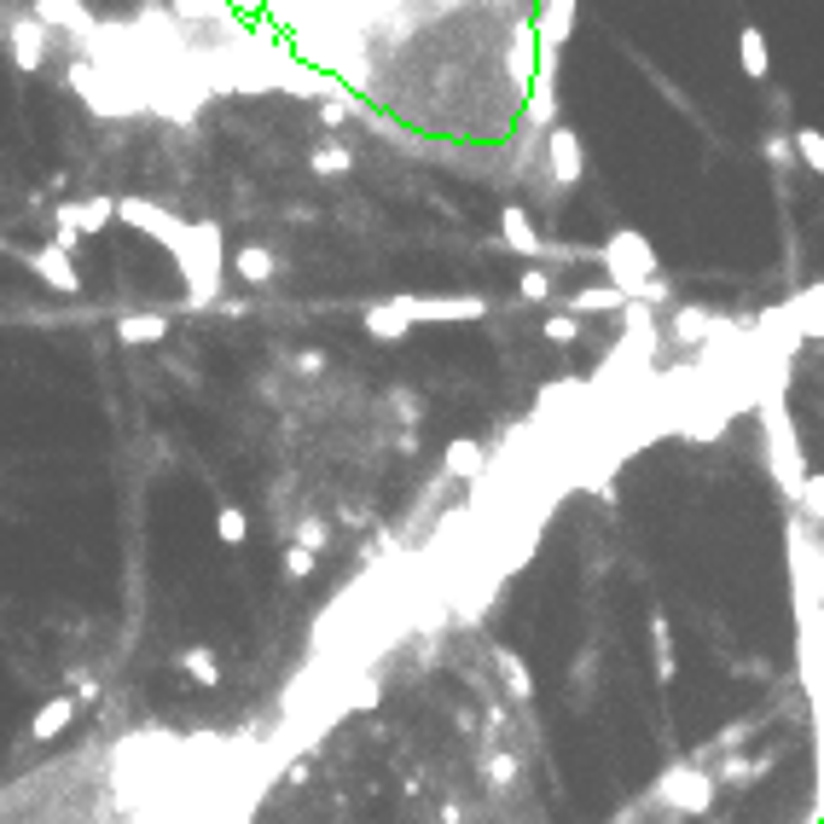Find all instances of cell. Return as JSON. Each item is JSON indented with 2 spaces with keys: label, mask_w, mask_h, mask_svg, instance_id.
Listing matches in <instances>:
<instances>
[{
  "label": "cell",
  "mask_w": 824,
  "mask_h": 824,
  "mask_svg": "<svg viewBox=\"0 0 824 824\" xmlns=\"http://www.w3.org/2000/svg\"><path fill=\"white\" fill-rule=\"evenodd\" d=\"M175 267H180V279H187V302L210 308L221 297V226L215 221H192L187 244L175 250Z\"/></svg>",
  "instance_id": "obj_1"
},
{
  "label": "cell",
  "mask_w": 824,
  "mask_h": 824,
  "mask_svg": "<svg viewBox=\"0 0 824 824\" xmlns=\"http://www.w3.org/2000/svg\"><path fill=\"white\" fill-rule=\"evenodd\" d=\"M599 261H604L610 285H622V291H627L633 302H645L650 279H656V250H650V238L638 233V226H615V233L604 238Z\"/></svg>",
  "instance_id": "obj_2"
},
{
  "label": "cell",
  "mask_w": 824,
  "mask_h": 824,
  "mask_svg": "<svg viewBox=\"0 0 824 824\" xmlns=\"http://www.w3.org/2000/svg\"><path fill=\"white\" fill-rule=\"evenodd\" d=\"M116 221L122 226H134V233H146L152 244H163V250H180L187 244V233H192V221H180V215H169L163 203H152V198H116Z\"/></svg>",
  "instance_id": "obj_3"
},
{
  "label": "cell",
  "mask_w": 824,
  "mask_h": 824,
  "mask_svg": "<svg viewBox=\"0 0 824 824\" xmlns=\"http://www.w3.org/2000/svg\"><path fill=\"white\" fill-rule=\"evenodd\" d=\"M396 308L412 325H470L488 320V297H396Z\"/></svg>",
  "instance_id": "obj_4"
},
{
  "label": "cell",
  "mask_w": 824,
  "mask_h": 824,
  "mask_svg": "<svg viewBox=\"0 0 824 824\" xmlns=\"http://www.w3.org/2000/svg\"><path fill=\"white\" fill-rule=\"evenodd\" d=\"M7 53H12V65L24 70V76H41V65L53 58V30L41 24V18H12Z\"/></svg>",
  "instance_id": "obj_5"
},
{
  "label": "cell",
  "mask_w": 824,
  "mask_h": 824,
  "mask_svg": "<svg viewBox=\"0 0 824 824\" xmlns=\"http://www.w3.org/2000/svg\"><path fill=\"white\" fill-rule=\"evenodd\" d=\"M714 778L709 772H697V767H673L662 784H656V801H668V808L679 813H709V801H714Z\"/></svg>",
  "instance_id": "obj_6"
},
{
  "label": "cell",
  "mask_w": 824,
  "mask_h": 824,
  "mask_svg": "<svg viewBox=\"0 0 824 824\" xmlns=\"http://www.w3.org/2000/svg\"><path fill=\"white\" fill-rule=\"evenodd\" d=\"M546 169H552V180H558V192H575V187H581V175H587L581 134H575V129H564V122L546 134Z\"/></svg>",
  "instance_id": "obj_7"
},
{
  "label": "cell",
  "mask_w": 824,
  "mask_h": 824,
  "mask_svg": "<svg viewBox=\"0 0 824 824\" xmlns=\"http://www.w3.org/2000/svg\"><path fill=\"white\" fill-rule=\"evenodd\" d=\"M53 221H58V226H76V233L93 238V233H105V226L116 221V198L99 192V198H88V203H58Z\"/></svg>",
  "instance_id": "obj_8"
},
{
  "label": "cell",
  "mask_w": 824,
  "mask_h": 824,
  "mask_svg": "<svg viewBox=\"0 0 824 824\" xmlns=\"http://www.w3.org/2000/svg\"><path fill=\"white\" fill-rule=\"evenodd\" d=\"M30 274H41V285H53V291H65V297L81 291V274L70 267L65 250H53V244H41V250L30 256Z\"/></svg>",
  "instance_id": "obj_9"
},
{
  "label": "cell",
  "mask_w": 824,
  "mask_h": 824,
  "mask_svg": "<svg viewBox=\"0 0 824 824\" xmlns=\"http://www.w3.org/2000/svg\"><path fill=\"white\" fill-rule=\"evenodd\" d=\"M30 18H41L47 30H70V35H81V41L93 35V18H88V7H81V0H35Z\"/></svg>",
  "instance_id": "obj_10"
},
{
  "label": "cell",
  "mask_w": 824,
  "mask_h": 824,
  "mask_svg": "<svg viewBox=\"0 0 824 824\" xmlns=\"http://www.w3.org/2000/svg\"><path fill=\"white\" fill-rule=\"evenodd\" d=\"M500 233H505V250H517V256H546V238L534 233L528 210H517V203H505V210H500Z\"/></svg>",
  "instance_id": "obj_11"
},
{
  "label": "cell",
  "mask_w": 824,
  "mask_h": 824,
  "mask_svg": "<svg viewBox=\"0 0 824 824\" xmlns=\"http://www.w3.org/2000/svg\"><path fill=\"white\" fill-rule=\"evenodd\" d=\"M70 720H76V697H47L30 720V737L35 744H53L58 732H70Z\"/></svg>",
  "instance_id": "obj_12"
},
{
  "label": "cell",
  "mask_w": 824,
  "mask_h": 824,
  "mask_svg": "<svg viewBox=\"0 0 824 824\" xmlns=\"http://www.w3.org/2000/svg\"><path fill=\"white\" fill-rule=\"evenodd\" d=\"M569 30H575V0H541V18H534L541 47H564Z\"/></svg>",
  "instance_id": "obj_13"
},
{
  "label": "cell",
  "mask_w": 824,
  "mask_h": 824,
  "mask_svg": "<svg viewBox=\"0 0 824 824\" xmlns=\"http://www.w3.org/2000/svg\"><path fill=\"white\" fill-rule=\"evenodd\" d=\"M737 65H744L749 81H767V70H772V47H767V35H760L755 24L737 30Z\"/></svg>",
  "instance_id": "obj_14"
},
{
  "label": "cell",
  "mask_w": 824,
  "mask_h": 824,
  "mask_svg": "<svg viewBox=\"0 0 824 824\" xmlns=\"http://www.w3.org/2000/svg\"><path fill=\"white\" fill-rule=\"evenodd\" d=\"M615 308H633L622 285H587V291L569 297V314H615Z\"/></svg>",
  "instance_id": "obj_15"
},
{
  "label": "cell",
  "mask_w": 824,
  "mask_h": 824,
  "mask_svg": "<svg viewBox=\"0 0 824 824\" xmlns=\"http://www.w3.org/2000/svg\"><path fill=\"white\" fill-rule=\"evenodd\" d=\"M442 465H447V477H465V482H477L482 470H488V453H482V442H470V436H459V442H447V453H442Z\"/></svg>",
  "instance_id": "obj_16"
},
{
  "label": "cell",
  "mask_w": 824,
  "mask_h": 824,
  "mask_svg": "<svg viewBox=\"0 0 824 824\" xmlns=\"http://www.w3.org/2000/svg\"><path fill=\"white\" fill-rule=\"evenodd\" d=\"M412 332V320L401 314L396 302H372L366 308V337H378V343H401Z\"/></svg>",
  "instance_id": "obj_17"
},
{
  "label": "cell",
  "mask_w": 824,
  "mask_h": 824,
  "mask_svg": "<svg viewBox=\"0 0 824 824\" xmlns=\"http://www.w3.org/2000/svg\"><path fill=\"white\" fill-rule=\"evenodd\" d=\"M493 668H500L505 691H511V703H528V697H534V673H528V662H523V656L500 645V650H493Z\"/></svg>",
  "instance_id": "obj_18"
},
{
  "label": "cell",
  "mask_w": 824,
  "mask_h": 824,
  "mask_svg": "<svg viewBox=\"0 0 824 824\" xmlns=\"http://www.w3.org/2000/svg\"><path fill=\"white\" fill-rule=\"evenodd\" d=\"M233 274H238L244 285H267V279L279 274V256L267 250V244H244V250L233 256Z\"/></svg>",
  "instance_id": "obj_19"
},
{
  "label": "cell",
  "mask_w": 824,
  "mask_h": 824,
  "mask_svg": "<svg viewBox=\"0 0 824 824\" xmlns=\"http://www.w3.org/2000/svg\"><path fill=\"white\" fill-rule=\"evenodd\" d=\"M650 650H656V679H662V686H673L679 662H673V627H668L662 610H650Z\"/></svg>",
  "instance_id": "obj_20"
},
{
  "label": "cell",
  "mask_w": 824,
  "mask_h": 824,
  "mask_svg": "<svg viewBox=\"0 0 824 824\" xmlns=\"http://www.w3.org/2000/svg\"><path fill=\"white\" fill-rule=\"evenodd\" d=\"M116 337L122 343H163V337H169V320H163V314H129V320H116Z\"/></svg>",
  "instance_id": "obj_21"
},
{
  "label": "cell",
  "mask_w": 824,
  "mask_h": 824,
  "mask_svg": "<svg viewBox=\"0 0 824 824\" xmlns=\"http://www.w3.org/2000/svg\"><path fill=\"white\" fill-rule=\"evenodd\" d=\"M180 668H187L203 691H215V686H221V662H215V650H210V645H187V650H180Z\"/></svg>",
  "instance_id": "obj_22"
},
{
  "label": "cell",
  "mask_w": 824,
  "mask_h": 824,
  "mask_svg": "<svg viewBox=\"0 0 824 824\" xmlns=\"http://www.w3.org/2000/svg\"><path fill=\"white\" fill-rule=\"evenodd\" d=\"M709 332H720V320L709 314V308H679L673 314V337L679 343H703Z\"/></svg>",
  "instance_id": "obj_23"
},
{
  "label": "cell",
  "mask_w": 824,
  "mask_h": 824,
  "mask_svg": "<svg viewBox=\"0 0 824 824\" xmlns=\"http://www.w3.org/2000/svg\"><path fill=\"white\" fill-rule=\"evenodd\" d=\"M215 541L221 546H244V541H250V517H244V505H221L215 511Z\"/></svg>",
  "instance_id": "obj_24"
},
{
  "label": "cell",
  "mask_w": 824,
  "mask_h": 824,
  "mask_svg": "<svg viewBox=\"0 0 824 824\" xmlns=\"http://www.w3.org/2000/svg\"><path fill=\"white\" fill-rule=\"evenodd\" d=\"M790 146H795V157L808 163L813 175H824V129H795Z\"/></svg>",
  "instance_id": "obj_25"
},
{
  "label": "cell",
  "mask_w": 824,
  "mask_h": 824,
  "mask_svg": "<svg viewBox=\"0 0 824 824\" xmlns=\"http://www.w3.org/2000/svg\"><path fill=\"white\" fill-rule=\"evenodd\" d=\"M308 169H314V175H325V180H337V175H348V169H355V157H348L343 146H314V157H308Z\"/></svg>",
  "instance_id": "obj_26"
},
{
  "label": "cell",
  "mask_w": 824,
  "mask_h": 824,
  "mask_svg": "<svg viewBox=\"0 0 824 824\" xmlns=\"http://www.w3.org/2000/svg\"><path fill=\"white\" fill-rule=\"evenodd\" d=\"M541 332H546V343L569 348L575 337H581V314H569V308H564V314H546V320H541Z\"/></svg>",
  "instance_id": "obj_27"
},
{
  "label": "cell",
  "mask_w": 824,
  "mask_h": 824,
  "mask_svg": "<svg viewBox=\"0 0 824 824\" xmlns=\"http://www.w3.org/2000/svg\"><path fill=\"white\" fill-rule=\"evenodd\" d=\"M795 505L808 511L813 523H824V470H808V482H801V493H795Z\"/></svg>",
  "instance_id": "obj_28"
},
{
  "label": "cell",
  "mask_w": 824,
  "mask_h": 824,
  "mask_svg": "<svg viewBox=\"0 0 824 824\" xmlns=\"http://www.w3.org/2000/svg\"><path fill=\"white\" fill-rule=\"evenodd\" d=\"M517 772H523L517 755H505V749L488 755V784H493V790H511V784H517Z\"/></svg>",
  "instance_id": "obj_29"
},
{
  "label": "cell",
  "mask_w": 824,
  "mask_h": 824,
  "mask_svg": "<svg viewBox=\"0 0 824 824\" xmlns=\"http://www.w3.org/2000/svg\"><path fill=\"white\" fill-rule=\"evenodd\" d=\"M517 291H523V302H546L552 297V274L546 267H528V274L517 279Z\"/></svg>",
  "instance_id": "obj_30"
},
{
  "label": "cell",
  "mask_w": 824,
  "mask_h": 824,
  "mask_svg": "<svg viewBox=\"0 0 824 824\" xmlns=\"http://www.w3.org/2000/svg\"><path fill=\"white\" fill-rule=\"evenodd\" d=\"M285 575H291V581H308V575H314V552L308 546H285Z\"/></svg>",
  "instance_id": "obj_31"
},
{
  "label": "cell",
  "mask_w": 824,
  "mask_h": 824,
  "mask_svg": "<svg viewBox=\"0 0 824 824\" xmlns=\"http://www.w3.org/2000/svg\"><path fill=\"white\" fill-rule=\"evenodd\" d=\"M325 534H332V528H325V517H302V523H297V546L320 552V546H325Z\"/></svg>",
  "instance_id": "obj_32"
},
{
  "label": "cell",
  "mask_w": 824,
  "mask_h": 824,
  "mask_svg": "<svg viewBox=\"0 0 824 824\" xmlns=\"http://www.w3.org/2000/svg\"><path fill=\"white\" fill-rule=\"evenodd\" d=\"M70 686H76V703H88V709L99 703V679L93 673H70Z\"/></svg>",
  "instance_id": "obj_33"
},
{
  "label": "cell",
  "mask_w": 824,
  "mask_h": 824,
  "mask_svg": "<svg viewBox=\"0 0 824 824\" xmlns=\"http://www.w3.org/2000/svg\"><path fill=\"white\" fill-rule=\"evenodd\" d=\"M343 116H348L343 99H325V105H320V129H343Z\"/></svg>",
  "instance_id": "obj_34"
},
{
  "label": "cell",
  "mask_w": 824,
  "mask_h": 824,
  "mask_svg": "<svg viewBox=\"0 0 824 824\" xmlns=\"http://www.w3.org/2000/svg\"><path fill=\"white\" fill-rule=\"evenodd\" d=\"M53 250L76 256V250H81V233H76V226H58V233H53Z\"/></svg>",
  "instance_id": "obj_35"
},
{
  "label": "cell",
  "mask_w": 824,
  "mask_h": 824,
  "mask_svg": "<svg viewBox=\"0 0 824 824\" xmlns=\"http://www.w3.org/2000/svg\"><path fill=\"white\" fill-rule=\"evenodd\" d=\"M297 372H302V378H314V372H325V355H314V348H308V355H297Z\"/></svg>",
  "instance_id": "obj_36"
},
{
  "label": "cell",
  "mask_w": 824,
  "mask_h": 824,
  "mask_svg": "<svg viewBox=\"0 0 824 824\" xmlns=\"http://www.w3.org/2000/svg\"><path fill=\"white\" fill-rule=\"evenodd\" d=\"M790 152H795L790 140H767V157H772V163H790Z\"/></svg>",
  "instance_id": "obj_37"
}]
</instances>
